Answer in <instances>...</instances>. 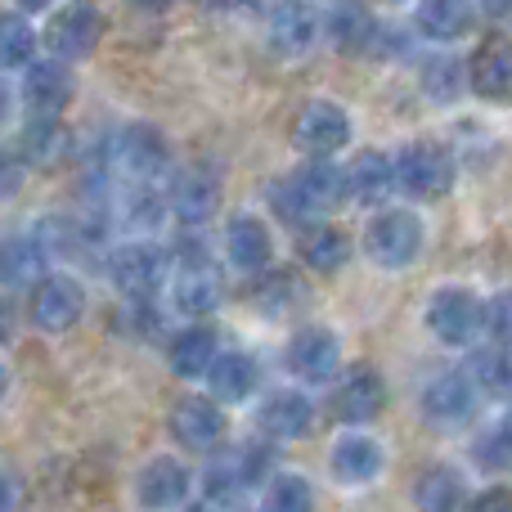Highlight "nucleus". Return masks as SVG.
Listing matches in <instances>:
<instances>
[{"label":"nucleus","mask_w":512,"mask_h":512,"mask_svg":"<svg viewBox=\"0 0 512 512\" xmlns=\"http://www.w3.org/2000/svg\"><path fill=\"white\" fill-rule=\"evenodd\" d=\"M346 198H351L346 167H337L333 158H310L297 176L274 185V212L292 225H310V221H319V216L337 212Z\"/></svg>","instance_id":"obj_1"},{"label":"nucleus","mask_w":512,"mask_h":512,"mask_svg":"<svg viewBox=\"0 0 512 512\" xmlns=\"http://www.w3.org/2000/svg\"><path fill=\"white\" fill-rule=\"evenodd\" d=\"M167 167H171V149H167L158 126L131 122L104 144V176L113 180L117 189L158 185Z\"/></svg>","instance_id":"obj_2"},{"label":"nucleus","mask_w":512,"mask_h":512,"mask_svg":"<svg viewBox=\"0 0 512 512\" xmlns=\"http://www.w3.org/2000/svg\"><path fill=\"white\" fill-rule=\"evenodd\" d=\"M423 243H427V225L418 212L409 207H387L378 212L369 225H364V252H369L373 265L382 270H405L423 256Z\"/></svg>","instance_id":"obj_3"},{"label":"nucleus","mask_w":512,"mask_h":512,"mask_svg":"<svg viewBox=\"0 0 512 512\" xmlns=\"http://www.w3.org/2000/svg\"><path fill=\"white\" fill-rule=\"evenodd\" d=\"M391 162H396V189L409 194L414 203H436V198H445L454 189L450 149H441V144H432V140L405 144Z\"/></svg>","instance_id":"obj_4"},{"label":"nucleus","mask_w":512,"mask_h":512,"mask_svg":"<svg viewBox=\"0 0 512 512\" xmlns=\"http://www.w3.org/2000/svg\"><path fill=\"white\" fill-rule=\"evenodd\" d=\"M427 328H432L445 346H472L486 333V301L472 288L445 283V288H436L432 301H427Z\"/></svg>","instance_id":"obj_5"},{"label":"nucleus","mask_w":512,"mask_h":512,"mask_svg":"<svg viewBox=\"0 0 512 512\" xmlns=\"http://www.w3.org/2000/svg\"><path fill=\"white\" fill-rule=\"evenodd\" d=\"M99 36H104V14H99V5H90V0H72V5H63V9L50 14L41 41L54 59L81 63V59L95 54Z\"/></svg>","instance_id":"obj_6"},{"label":"nucleus","mask_w":512,"mask_h":512,"mask_svg":"<svg viewBox=\"0 0 512 512\" xmlns=\"http://www.w3.org/2000/svg\"><path fill=\"white\" fill-rule=\"evenodd\" d=\"M481 387L472 382V373H436L423 387V418L436 432H463L477 418Z\"/></svg>","instance_id":"obj_7"},{"label":"nucleus","mask_w":512,"mask_h":512,"mask_svg":"<svg viewBox=\"0 0 512 512\" xmlns=\"http://www.w3.org/2000/svg\"><path fill=\"white\" fill-rule=\"evenodd\" d=\"M86 315V288L72 274H41L27 297V319L41 333H68Z\"/></svg>","instance_id":"obj_8"},{"label":"nucleus","mask_w":512,"mask_h":512,"mask_svg":"<svg viewBox=\"0 0 512 512\" xmlns=\"http://www.w3.org/2000/svg\"><path fill=\"white\" fill-rule=\"evenodd\" d=\"M108 279L126 297H140V301L153 297L167 283V252L144 239L122 243V248H113V256H108Z\"/></svg>","instance_id":"obj_9"},{"label":"nucleus","mask_w":512,"mask_h":512,"mask_svg":"<svg viewBox=\"0 0 512 512\" xmlns=\"http://www.w3.org/2000/svg\"><path fill=\"white\" fill-rule=\"evenodd\" d=\"M297 149L306 158H333L337 149H346L351 140V113L333 99H310L297 113Z\"/></svg>","instance_id":"obj_10"},{"label":"nucleus","mask_w":512,"mask_h":512,"mask_svg":"<svg viewBox=\"0 0 512 512\" xmlns=\"http://www.w3.org/2000/svg\"><path fill=\"white\" fill-rule=\"evenodd\" d=\"M288 369L297 382H333L342 369V342L333 328L324 324H306L292 333L288 342Z\"/></svg>","instance_id":"obj_11"},{"label":"nucleus","mask_w":512,"mask_h":512,"mask_svg":"<svg viewBox=\"0 0 512 512\" xmlns=\"http://www.w3.org/2000/svg\"><path fill=\"white\" fill-rule=\"evenodd\" d=\"M194 490V472L176 459V454H158L140 468L135 477V499L144 512H176Z\"/></svg>","instance_id":"obj_12"},{"label":"nucleus","mask_w":512,"mask_h":512,"mask_svg":"<svg viewBox=\"0 0 512 512\" xmlns=\"http://www.w3.org/2000/svg\"><path fill=\"white\" fill-rule=\"evenodd\" d=\"M333 382H337V396H333L337 418L351 427L373 423V418L382 414V405H387V382H382V373L373 369L369 360L342 369V378H333Z\"/></svg>","instance_id":"obj_13"},{"label":"nucleus","mask_w":512,"mask_h":512,"mask_svg":"<svg viewBox=\"0 0 512 512\" xmlns=\"http://www.w3.org/2000/svg\"><path fill=\"white\" fill-rule=\"evenodd\" d=\"M72 90H77L72 63L54 59V54L50 59H32L23 68V108L32 117H59L72 104Z\"/></svg>","instance_id":"obj_14"},{"label":"nucleus","mask_w":512,"mask_h":512,"mask_svg":"<svg viewBox=\"0 0 512 512\" xmlns=\"http://www.w3.org/2000/svg\"><path fill=\"white\" fill-rule=\"evenodd\" d=\"M171 436H176V445H185V450L194 454H207L221 445L225 436V414L221 405H216L212 396H180L176 405H171Z\"/></svg>","instance_id":"obj_15"},{"label":"nucleus","mask_w":512,"mask_h":512,"mask_svg":"<svg viewBox=\"0 0 512 512\" xmlns=\"http://www.w3.org/2000/svg\"><path fill=\"white\" fill-rule=\"evenodd\" d=\"M382 463H387V450L369 432H342L328 450V472L342 486H369L373 477H382Z\"/></svg>","instance_id":"obj_16"},{"label":"nucleus","mask_w":512,"mask_h":512,"mask_svg":"<svg viewBox=\"0 0 512 512\" xmlns=\"http://www.w3.org/2000/svg\"><path fill=\"white\" fill-rule=\"evenodd\" d=\"M256 418H261V432L270 436V441H301V436H310V427H315V405H310L306 391L283 387L261 400Z\"/></svg>","instance_id":"obj_17"},{"label":"nucleus","mask_w":512,"mask_h":512,"mask_svg":"<svg viewBox=\"0 0 512 512\" xmlns=\"http://www.w3.org/2000/svg\"><path fill=\"white\" fill-rule=\"evenodd\" d=\"M171 216L180 225H207L221 207V176L212 167H194L171 185V198H167Z\"/></svg>","instance_id":"obj_18"},{"label":"nucleus","mask_w":512,"mask_h":512,"mask_svg":"<svg viewBox=\"0 0 512 512\" xmlns=\"http://www.w3.org/2000/svg\"><path fill=\"white\" fill-rule=\"evenodd\" d=\"M468 90L490 104H512V41L495 36L468 63Z\"/></svg>","instance_id":"obj_19"},{"label":"nucleus","mask_w":512,"mask_h":512,"mask_svg":"<svg viewBox=\"0 0 512 512\" xmlns=\"http://www.w3.org/2000/svg\"><path fill=\"white\" fill-rule=\"evenodd\" d=\"M324 32L315 0H279L270 14V41L279 54H306Z\"/></svg>","instance_id":"obj_20"},{"label":"nucleus","mask_w":512,"mask_h":512,"mask_svg":"<svg viewBox=\"0 0 512 512\" xmlns=\"http://www.w3.org/2000/svg\"><path fill=\"white\" fill-rule=\"evenodd\" d=\"M203 382H207L216 405H243V400L256 396L261 373H256V360L248 351H216V360L207 364Z\"/></svg>","instance_id":"obj_21"},{"label":"nucleus","mask_w":512,"mask_h":512,"mask_svg":"<svg viewBox=\"0 0 512 512\" xmlns=\"http://www.w3.org/2000/svg\"><path fill=\"white\" fill-rule=\"evenodd\" d=\"M216 351H221V337H216V328L212 324H185L176 337H171V346H167V364H171V373L176 378H185V382H198L207 373V364L216 360Z\"/></svg>","instance_id":"obj_22"},{"label":"nucleus","mask_w":512,"mask_h":512,"mask_svg":"<svg viewBox=\"0 0 512 512\" xmlns=\"http://www.w3.org/2000/svg\"><path fill=\"white\" fill-rule=\"evenodd\" d=\"M346 185H351V198L364 207H378L396 194V162L391 153H378V149H364L355 153V162L346 167Z\"/></svg>","instance_id":"obj_23"},{"label":"nucleus","mask_w":512,"mask_h":512,"mask_svg":"<svg viewBox=\"0 0 512 512\" xmlns=\"http://www.w3.org/2000/svg\"><path fill=\"white\" fill-rule=\"evenodd\" d=\"M225 256H230L239 270L248 274H261L274 256V239H270V225L261 216H234L230 230H225Z\"/></svg>","instance_id":"obj_24"},{"label":"nucleus","mask_w":512,"mask_h":512,"mask_svg":"<svg viewBox=\"0 0 512 512\" xmlns=\"http://www.w3.org/2000/svg\"><path fill=\"white\" fill-rule=\"evenodd\" d=\"M414 23L427 41L450 45V41H459V36L472 32V23H477V5H472V0H418Z\"/></svg>","instance_id":"obj_25"},{"label":"nucleus","mask_w":512,"mask_h":512,"mask_svg":"<svg viewBox=\"0 0 512 512\" xmlns=\"http://www.w3.org/2000/svg\"><path fill=\"white\" fill-rule=\"evenodd\" d=\"M414 504L423 512H463L468 508V481H463L459 468L436 463L414 481Z\"/></svg>","instance_id":"obj_26"},{"label":"nucleus","mask_w":512,"mask_h":512,"mask_svg":"<svg viewBox=\"0 0 512 512\" xmlns=\"http://www.w3.org/2000/svg\"><path fill=\"white\" fill-rule=\"evenodd\" d=\"M297 256L315 274H337L346 265V256H351V239L337 225H306L297 239Z\"/></svg>","instance_id":"obj_27"},{"label":"nucleus","mask_w":512,"mask_h":512,"mask_svg":"<svg viewBox=\"0 0 512 512\" xmlns=\"http://www.w3.org/2000/svg\"><path fill=\"white\" fill-rule=\"evenodd\" d=\"M171 297H176V310L180 315H212L216 301H221V283H216L212 265H198L189 261L185 270L176 274V288H171Z\"/></svg>","instance_id":"obj_28"},{"label":"nucleus","mask_w":512,"mask_h":512,"mask_svg":"<svg viewBox=\"0 0 512 512\" xmlns=\"http://www.w3.org/2000/svg\"><path fill=\"white\" fill-rule=\"evenodd\" d=\"M45 274L41 239H0V283L9 288H32Z\"/></svg>","instance_id":"obj_29"},{"label":"nucleus","mask_w":512,"mask_h":512,"mask_svg":"<svg viewBox=\"0 0 512 512\" xmlns=\"http://www.w3.org/2000/svg\"><path fill=\"white\" fill-rule=\"evenodd\" d=\"M36 27L23 18V9H5L0 14V68H27L36 59Z\"/></svg>","instance_id":"obj_30"},{"label":"nucleus","mask_w":512,"mask_h":512,"mask_svg":"<svg viewBox=\"0 0 512 512\" xmlns=\"http://www.w3.org/2000/svg\"><path fill=\"white\" fill-rule=\"evenodd\" d=\"M23 158L32 167H54V162L68 153V131H63L59 117H32V126L23 131Z\"/></svg>","instance_id":"obj_31"},{"label":"nucleus","mask_w":512,"mask_h":512,"mask_svg":"<svg viewBox=\"0 0 512 512\" xmlns=\"http://www.w3.org/2000/svg\"><path fill=\"white\" fill-rule=\"evenodd\" d=\"M423 90L436 99V104H454L468 90V63L454 59V54H432L423 63Z\"/></svg>","instance_id":"obj_32"},{"label":"nucleus","mask_w":512,"mask_h":512,"mask_svg":"<svg viewBox=\"0 0 512 512\" xmlns=\"http://www.w3.org/2000/svg\"><path fill=\"white\" fill-rule=\"evenodd\" d=\"M472 382H477L486 396L512 400V342H495L472 360Z\"/></svg>","instance_id":"obj_33"},{"label":"nucleus","mask_w":512,"mask_h":512,"mask_svg":"<svg viewBox=\"0 0 512 512\" xmlns=\"http://www.w3.org/2000/svg\"><path fill=\"white\" fill-rule=\"evenodd\" d=\"M261 512H315V490L301 472H274L265 481Z\"/></svg>","instance_id":"obj_34"},{"label":"nucleus","mask_w":512,"mask_h":512,"mask_svg":"<svg viewBox=\"0 0 512 512\" xmlns=\"http://www.w3.org/2000/svg\"><path fill=\"white\" fill-rule=\"evenodd\" d=\"M203 490H207V499H212V504H239L243 490H252V486H248V477H243L239 459H234V454H221V459L207 463Z\"/></svg>","instance_id":"obj_35"},{"label":"nucleus","mask_w":512,"mask_h":512,"mask_svg":"<svg viewBox=\"0 0 512 512\" xmlns=\"http://www.w3.org/2000/svg\"><path fill=\"white\" fill-rule=\"evenodd\" d=\"M328 27H333V41H337V45H346V50H355V45H364V41L373 36L369 14H364L360 5H351V0H342V5L333 9Z\"/></svg>","instance_id":"obj_36"},{"label":"nucleus","mask_w":512,"mask_h":512,"mask_svg":"<svg viewBox=\"0 0 512 512\" xmlns=\"http://www.w3.org/2000/svg\"><path fill=\"white\" fill-rule=\"evenodd\" d=\"M486 333L495 337V342H512V288L495 292V297L486 301Z\"/></svg>","instance_id":"obj_37"},{"label":"nucleus","mask_w":512,"mask_h":512,"mask_svg":"<svg viewBox=\"0 0 512 512\" xmlns=\"http://www.w3.org/2000/svg\"><path fill=\"white\" fill-rule=\"evenodd\" d=\"M477 463H481V468H508V463H512V445L504 441V432H499V427L477 441Z\"/></svg>","instance_id":"obj_38"},{"label":"nucleus","mask_w":512,"mask_h":512,"mask_svg":"<svg viewBox=\"0 0 512 512\" xmlns=\"http://www.w3.org/2000/svg\"><path fill=\"white\" fill-rule=\"evenodd\" d=\"M463 512H512V490L495 486V490H481L477 499H468Z\"/></svg>","instance_id":"obj_39"},{"label":"nucleus","mask_w":512,"mask_h":512,"mask_svg":"<svg viewBox=\"0 0 512 512\" xmlns=\"http://www.w3.org/2000/svg\"><path fill=\"white\" fill-rule=\"evenodd\" d=\"M0 512H18V481L5 463H0Z\"/></svg>","instance_id":"obj_40"},{"label":"nucleus","mask_w":512,"mask_h":512,"mask_svg":"<svg viewBox=\"0 0 512 512\" xmlns=\"http://www.w3.org/2000/svg\"><path fill=\"white\" fill-rule=\"evenodd\" d=\"M14 328H18V315H14V306H9L5 297H0V346L14 337Z\"/></svg>","instance_id":"obj_41"},{"label":"nucleus","mask_w":512,"mask_h":512,"mask_svg":"<svg viewBox=\"0 0 512 512\" xmlns=\"http://www.w3.org/2000/svg\"><path fill=\"white\" fill-rule=\"evenodd\" d=\"M481 9L490 18H512V0H481Z\"/></svg>","instance_id":"obj_42"},{"label":"nucleus","mask_w":512,"mask_h":512,"mask_svg":"<svg viewBox=\"0 0 512 512\" xmlns=\"http://www.w3.org/2000/svg\"><path fill=\"white\" fill-rule=\"evenodd\" d=\"M18 9H23V14H45V9L54 5V0H14Z\"/></svg>","instance_id":"obj_43"},{"label":"nucleus","mask_w":512,"mask_h":512,"mask_svg":"<svg viewBox=\"0 0 512 512\" xmlns=\"http://www.w3.org/2000/svg\"><path fill=\"white\" fill-rule=\"evenodd\" d=\"M9 108H14V95H9V86H5V81H0V126H5Z\"/></svg>","instance_id":"obj_44"},{"label":"nucleus","mask_w":512,"mask_h":512,"mask_svg":"<svg viewBox=\"0 0 512 512\" xmlns=\"http://www.w3.org/2000/svg\"><path fill=\"white\" fill-rule=\"evenodd\" d=\"M198 5H207V9H234L239 0H198Z\"/></svg>","instance_id":"obj_45"},{"label":"nucleus","mask_w":512,"mask_h":512,"mask_svg":"<svg viewBox=\"0 0 512 512\" xmlns=\"http://www.w3.org/2000/svg\"><path fill=\"white\" fill-rule=\"evenodd\" d=\"M499 432H504V441L512 445V405H508V414H504V423H499Z\"/></svg>","instance_id":"obj_46"},{"label":"nucleus","mask_w":512,"mask_h":512,"mask_svg":"<svg viewBox=\"0 0 512 512\" xmlns=\"http://www.w3.org/2000/svg\"><path fill=\"white\" fill-rule=\"evenodd\" d=\"M5 391H9V369L0 364V400H5Z\"/></svg>","instance_id":"obj_47"},{"label":"nucleus","mask_w":512,"mask_h":512,"mask_svg":"<svg viewBox=\"0 0 512 512\" xmlns=\"http://www.w3.org/2000/svg\"><path fill=\"white\" fill-rule=\"evenodd\" d=\"M135 5H144V9H162V5H171V0H135Z\"/></svg>","instance_id":"obj_48"},{"label":"nucleus","mask_w":512,"mask_h":512,"mask_svg":"<svg viewBox=\"0 0 512 512\" xmlns=\"http://www.w3.org/2000/svg\"><path fill=\"white\" fill-rule=\"evenodd\" d=\"M189 512H212V508H189Z\"/></svg>","instance_id":"obj_49"},{"label":"nucleus","mask_w":512,"mask_h":512,"mask_svg":"<svg viewBox=\"0 0 512 512\" xmlns=\"http://www.w3.org/2000/svg\"><path fill=\"white\" fill-rule=\"evenodd\" d=\"M387 5H400V0H387Z\"/></svg>","instance_id":"obj_50"}]
</instances>
